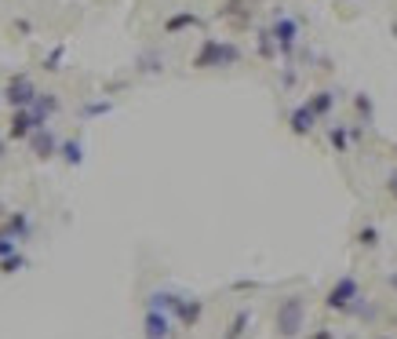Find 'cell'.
<instances>
[{
    "mask_svg": "<svg viewBox=\"0 0 397 339\" xmlns=\"http://www.w3.org/2000/svg\"><path fill=\"white\" fill-rule=\"evenodd\" d=\"M110 110H113V103H106V99H102V103H88V106L80 110V117H102V113H110Z\"/></svg>",
    "mask_w": 397,
    "mask_h": 339,
    "instance_id": "24",
    "label": "cell"
},
{
    "mask_svg": "<svg viewBox=\"0 0 397 339\" xmlns=\"http://www.w3.org/2000/svg\"><path fill=\"white\" fill-rule=\"evenodd\" d=\"M386 285H390V288H393V292H397V270H393V273H390V277H386Z\"/></svg>",
    "mask_w": 397,
    "mask_h": 339,
    "instance_id": "29",
    "label": "cell"
},
{
    "mask_svg": "<svg viewBox=\"0 0 397 339\" xmlns=\"http://www.w3.org/2000/svg\"><path fill=\"white\" fill-rule=\"evenodd\" d=\"M361 299H364V296H361L357 277L343 273L339 281H335V285L328 288V296H324V306H328V311H335V314H354V306H357Z\"/></svg>",
    "mask_w": 397,
    "mask_h": 339,
    "instance_id": "4",
    "label": "cell"
},
{
    "mask_svg": "<svg viewBox=\"0 0 397 339\" xmlns=\"http://www.w3.org/2000/svg\"><path fill=\"white\" fill-rule=\"evenodd\" d=\"M179 303V296L175 292H154V296H149V306H154V311H164V314H171V306Z\"/></svg>",
    "mask_w": 397,
    "mask_h": 339,
    "instance_id": "19",
    "label": "cell"
},
{
    "mask_svg": "<svg viewBox=\"0 0 397 339\" xmlns=\"http://www.w3.org/2000/svg\"><path fill=\"white\" fill-rule=\"evenodd\" d=\"M55 157H63L70 168H80V165H84V142H80V139H63V142H58V153H55Z\"/></svg>",
    "mask_w": 397,
    "mask_h": 339,
    "instance_id": "14",
    "label": "cell"
},
{
    "mask_svg": "<svg viewBox=\"0 0 397 339\" xmlns=\"http://www.w3.org/2000/svg\"><path fill=\"white\" fill-rule=\"evenodd\" d=\"M307 339H335V328H314Z\"/></svg>",
    "mask_w": 397,
    "mask_h": 339,
    "instance_id": "26",
    "label": "cell"
},
{
    "mask_svg": "<svg viewBox=\"0 0 397 339\" xmlns=\"http://www.w3.org/2000/svg\"><path fill=\"white\" fill-rule=\"evenodd\" d=\"M26 142H29V150H33V157H37V161H51L55 153H58V135L51 132V125L33 128Z\"/></svg>",
    "mask_w": 397,
    "mask_h": 339,
    "instance_id": "8",
    "label": "cell"
},
{
    "mask_svg": "<svg viewBox=\"0 0 397 339\" xmlns=\"http://www.w3.org/2000/svg\"><path fill=\"white\" fill-rule=\"evenodd\" d=\"M33 128H37V125H33V113H29V106H26V110H15V113H11V125H8V139L26 142Z\"/></svg>",
    "mask_w": 397,
    "mask_h": 339,
    "instance_id": "12",
    "label": "cell"
},
{
    "mask_svg": "<svg viewBox=\"0 0 397 339\" xmlns=\"http://www.w3.org/2000/svg\"><path fill=\"white\" fill-rule=\"evenodd\" d=\"M386 194L397 201V168H393V172H390V179H386Z\"/></svg>",
    "mask_w": 397,
    "mask_h": 339,
    "instance_id": "27",
    "label": "cell"
},
{
    "mask_svg": "<svg viewBox=\"0 0 397 339\" xmlns=\"http://www.w3.org/2000/svg\"><path fill=\"white\" fill-rule=\"evenodd\" d=\"M201 318H204V299L197 296H179V303L171 306V321H179V328H197Z\"/></svg>",
    "mask_w": 397,
    "mask_h": 339,
    "instance_id": "6",
    "label": "cell"
},
{
    "mask_svg": "<svg viewBox=\"0 0 397 339\" xmlns=\"http://www.w3.org/2000/svg\"><path fill=\"white\" fill-rule=\"evenodd\" d=\"M270 37H273V44H277V55L281 58H292V51H295V44L302 37V26H299L295 15L277 11V15H273V22H270Z\"/></svg>",
    "mask_w": 397,
    "mask_h": 339,
    "instance_id": "3",
    "label": "cell"
},
{
    "mask_svg": "<svg viewBox=\"0 0 397 339\" xmlns=\"http://www.w3.org/2000/svg\"><path fill=\"white\" fill-rule=\"evenodd\" d=\"M11 252H18V241H11V237H4V234H0V259H4V256H11Z\"/></svg>",
    "mask_w": 397,
    "mask_h": 339,
    "instance_id": "25",
    "label": "cell"
},
{
    "mask_svg": "<svg viewBox=\"0 0 397 339\" xmlns=\"http://www.w3.org/2000/svg\"><path fill=\"white\" fill-rule=\"evenodd\" d=\"M255 51H259V58H266V63L277 58V44H273L270 29H259V33H255Z\"/></svg>",
    "mask_w": 397,
    "mask_h": 339,
    "instance_id": "17",
    "label": "cell"
},
{
    "mask_svg": "<svg viewBox=\"0 0 397 339\" xmlns=\"http://www.w3.org/2000/svg\"><path fill=\"white\" fill-rule=\"evenodd\" d=\"M4 215H8V208H4V204H0V219H4Z\"/></svg>",
    "mask_w": 397,
    "mask_h": 339,
    "instance_id": "30",
    "label": "cell"
},
{
    "mask_svg": "<svg viewBox=\"0 0 397 339\" xmlns=\"http://www.w3.org/2000/svg\"><path fill=\"white\" fill-rule=\"evenodd\" d=\"M307 110H310L317 120H324V117L335 110V91H328V88H317L314 95H307Z\"/></svg>",
    "mask_w": 397,
    "mask_h": 339,
    "instance_id": "13",
    "label": "cell"
},
{
    "mask_svg": "<svg viewBox=\"0 0 397 339\" xmlns=\"http://www.w3.org/2000/svg\"><path fill=\"white\" fill-rule=\"evenodd\" d=\"M219 19H240V22H248V8H244V0H226V4L219 8Z\"/></svg>",
    "mask_w": 397,
    "mask_h": 339,
    "instance_id": "18",
    "label": "cell"
},
{
    "mask_svg": "<svg viewBox=\"0 0 397 339\" xmlns=\"http://www.w3.org/2000/svg\"><path fill=\"white\" fill-rule=\"evenodd\" d=\"M0 234L11 237V241H26L29 234H33V223H29L26 212H8L4 223H0Z\"/></svg>",
    "mask_w": 397,
    "mask_h": 339,
    "instance_id": "9",
    "label": "cell"
},
{
    "mask_svg": "<svg viewBox=\"0 0 397 339\" xmlns=\"http://www.w3.org/2000/svg\"><path fill=\"white\" fill-rule=\"evenodd\" d=\"M171 332H175L171 314L154 311V306H146V318H142V335H146V339H171Z\"/></svg>",
    "mask_w": 397,
    "mask_h": 339,
    "instance_id": "7",
    "label": "cell"
},
{
    "mask_svg": "<svg viewBox=\"0 0 397 339\" xmlns=\"http://www.w3.org/2000/svg\"><path fill=\"white\" fill-rule=\"evenodd\" d=\"M273 328H277L281 339H295L302 328H307V299H302L299 292L281 299L277 314H273Z\"/></svg>",
    "mask_w": 397,
    "mask_h": 339,
    "instance_id": "2",
    "label": "cell"
},
{
    "mask_svg": "<svg viewBox=\"0 0 397 339\" xmlns=\"http://www.w3.org/2000/svg\"><path fill=\"white\" fill-rule=\"evenodd\" d=\"M354 110L364 117V125H369V120L376 117V103H372V95H364V91H357V95H354Z\"/></svg>",
    "mask_w": 397,
    "mask_h": 339,
    "instance_id": "21",
    "label": "cell"
},
{
    "mask_svg": "<svg viewBox=\"0 0 397 339\" xmlns=\"http://www.w3.org/2000/svg\"><path fill=\"white\" fill-rule=\"evenodd\" d=\"M314 128H317V117H314V113L307 110V103H299V106H295V110L288 113V132L302 139V135H310Z\"/></svg>",
    "mask_w": 397,
    "mask_h": 339,
    "instance_id": "10",
    "label": "cell"
},
{
    "mask_svg": "<svg viewBox=\"0 0 397 339\" xmlns=\"http://www.w3.org/2000/svg\"><path fill=\"white\" fill-rule=\"evenodd\" d=\"M357 244H361V249H379V226L364 223V226L357 230Z\"/></svg>",
    "mask_w": 397,
    "mask_h": 339,
    "instance_id": "20",
    "label": "cell"
},
{
    "mask_svg": "<svg viewBox=\"0 0 397 339\" xmlns=\"http://www.w3.org/2000/svg\"><path fill=\"white\" fill-rule=\"evenodd\" d=\"M379 339H390V335H379Z\"/></svg>",
    "mask_w": 397,
    "mask_h": 339,
    "instance_id": "33",
    "label": "cell"
},
{
    "mask_svg": "<svg viewBox=\"0 0 397 339\" xmlns=\"http://www.w3.org/2000/svg\"><path fill=\"white\" fill-rule=\"evenodd\" d=\"M33 99H37V84L29 80L26 73H18V77H11V80L4 84V103H8L11 110H26Z\"/></svg>",
    "mask_w": 397,
    "mask_h": 339,
    "instance_id": "5",
    "label": "cell"
},
{
    "mask_svg": "<svg viewBox=\"0 0 397 339\" xmlns=\"http://www.w3.org/2000/svg\"><path fill=\"white\" fill-rule=\"evenodd\" d=\"M63 58H66V44L51 48V55L44 58V70H48V73H58V70H63Z\"/></svg>",
    "mask_w": 397,
    "mask_h": 339,
    "instance_id": "23",
    "label": "cell"
},
{
    "mask_svg": "<svg viewBox=\"0 0 397 339\" xmlns=\"http://www.w3.org/2000/svg\"><path fill=\"white\" fill-rule=\"evenodd\" d=\"M4 157H8V139L0 135V161H4Z\"/></svg>",
    "mask_w": 397,
    "mask_h": 339,
    "instance_id": "28",
    "label": "cell"
},
{
    "mask_svg": "<svg viewBox=\"0 0 397 339\" xmlns=\"http://www.w3.org/2000/svg\"><path fill=\"white\" fill-rule=\"evenodd\" d=\"M248 325H252V311H237V314L230 318V325H226L223 339H240L244 332H248Z\"/></svg>",
    "mask_w": 397,
    "mask_h": 339,
    "instance_id": "16",
    "label": "cell"
},
{
    "mask_svg": "<svg viewBox=\"0 0 397 339\" xmlns=\"http://www.w3.org/2000/svg\"><path fill=\"white\" fill-rule=\"evenodd\" d=\"M18 270H26V256L22 252H11V256L0 259V273H18Z\"/></svg>",
    "mask_w": 397,
    "mask_h": 339,
    "instance_id": "22",
    "label": "cell"
},
{
    "mask_svg": "<svg viewBox=\"0 0 397 339\" xmlns=\"http://www.w3.org/2000/svg\"><path fill=\"white\" fill-rule=\"evenodd\" d=\"M390 33H393V37H397V22H393V26H390Z\"/></svg>",
    "mask_w": 397,
    "mask_h": 339,
    "instance_id": "31",
    "label": "cell"
},
{
    "mask_svg": "<svg viewBox=\"0 0 397 339\" xmlns=\"http://www.w3.org/2000/svg\"><path fill=\"white\" fill-rule=\"evenodd\" d=\"M328 146L335 153H350V125H328Z\"/></svg>",
    "mask_w": 397,
    "mask_h": 339,
    "instance_id": "15",
    "label": "cell"
},
{
    "mask_svg": "<svg viewBox=\"0 0 397 339\" xmlns=\"http://www.w3.org/2000/svg\"><path fill=\"white\" fill-rule=\"evenodd\" d=\"M237 63H240V48L233 41H219V37H204L194 55V70H226Z\"/></svg>",
    "mask_w": 397,
    "mask_h": 339,
    "instance_id": "1",
    "label": "cell"
},
{
    "mask_svg": "<svg viewBox=\"0 0 397 339\" xmlns=\"http://www.w3.org/2000/svg\"><path fill=\"white\" fill-rule=\"evenodd\" d=\"M201 26H204V19H201L197 11H175V15L164 19V33L175 37V33H186V29H201Z\"/></svg>",
    "mask_w": 397,
    "mask_h": 339,
    "instance_id": "11",
    "label": "cell"
},
{
    "mask_svg": "<svg viewBox=\"0 0 397 339\" xmlns=\"http://www.w3.org/2000/svg\"><path fill=\"white\" fill-rule=\"evenodd\" d=\"M393 157H397V146H393Z\"/></svg>",
    "mask_w": 397,
    "mask_h": 339,
    "instance_id": "32",
    "label": "cell"
}]
</instances>
